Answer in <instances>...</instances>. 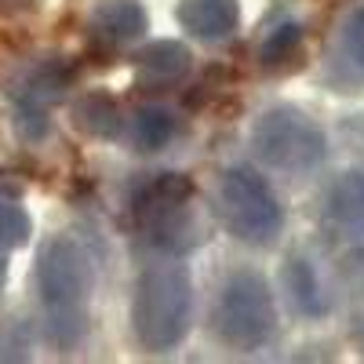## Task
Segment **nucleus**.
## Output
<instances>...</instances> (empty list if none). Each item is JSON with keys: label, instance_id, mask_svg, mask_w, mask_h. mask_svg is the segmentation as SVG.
Segmentation results:
<instances>
[{"label": "nucleus", "instance_id": "nucleus-1", "mask_svg": "<svg viewBox=\"0 0 364 364\" xmlns=\"http://www.w3.org/2000/svg\"><path fill=\"white\" fill-rule=\"evenodd\" d=\"M91 288H95V266L87 248L73 233L48 237L37 252V299L51 346L70 353L84 343L91 321Z\"/></svg>", "mask_w": 364, "mask_h": 364}, {"label": "nucleus", "instance_id": "nucleus-2", "mask_svg": "<svg viewBox=\"0 0 364 364\" xmlns=\"http://www.w3.org/2000/svg\"><path fill=\"white\" fill-rule=\"evenodd\" d=\"M193 328V277L175 255L149 262L132 295V331L146 353H171Z\"/></svg>", "mask_w": 364, "mask_h": 364}, {"label": "nucleus", "instance_id": "nucleus-3", "mask_svg": "<svg viewBox=\"0 0 364 364\" xmlns=\"http://www.w3.org/2000/svg\"><path fill=\"white\" fill-rule=\"evenodd\" d=\"M132 211L146 245L161 255L182 259L208 237L197 215V190L182 171L149 175L132 197Z\"/></svg>", "mask_w": 364, "mask_h": 364}, {"label": "nucleus", "instance_id": "nucleus-4", "mask_svg": "<svg viewBox=\"0 0 364 364\" xmlns=\"http://www.w3.org/2000/svg\"><path fill=\"white\" fill-rule=\"evenodd\" d=\"M215 208L223 215V226L248 248H269L284 233V208L277 193L248 164H233L223 171Z\"/></svg>", "mask_w": 364, "mask_h": 364}, {"label": "nucleus", "instance_id": "nucleus-5", "mask_svg": "<svg viewBox=\"0 0 364 364\" xmlns=\"http://www.w3.org/2000/svg\"><path fill=\"white\" fill-rule=\"evenodd\" d=\"M252 154L281 175H310L328 157V135L314 117L295 106H273L252 124Z\"/></svg>", "mask_w": 364, "mask_h": 364}, {"label": "nucleus", "instance_id": "nucleus-6", "mask_svg": "<svg viewBox=\"0 0 364 364\" xmlns=\"http://www.w3.org/2000/svg\"><path fill=\"white\" fill-rule=\"evenodd\" d=\"M215 331L237 353L262 350L277 331V302L259 269H233L215 299Z\"/></svg>", "mask_w": 364, "mask_h": 364}, {"label": "nucleus", "instance_id": "nucleus-7", "mask_svg": "<svg viewBox=\"0 0 364 364\" xmlns=\"http://www.w3.org/2000/svg\"><path fill=\"white\" fill-rule=\"evenodd\" d=\"M73 73L63 58H33L11 80L8 95L15 102V128L26 142H41L51 128V106L63 102Z\"/></svg>", "mask_w": 364, "mask_h": 364}, {"label": "nucleus", "instance_id": "nucleus-8", "mask_svg": "<svg viewBox=\"0 0 364 364\" xmlns=\"http://www.w3.org/2000/svg\"><path fill=\"white\" fill-rule=\"evenodd\" d=\"M324 80L336 91H364V0H353L336 22Z\"/></svg>", "mask_w": 364, "mask_h": 364}, {"label": "nucleus", "instance_id": "nucleus-9", "mask_svg": "<svg viewBox=\"0 0 364 364\" xmlns=\"http://www.w3.org/2000/svg\"><path fill=\"white\" fill-rule=\"evenodd\" d=\"M324 223L350 245H364V168L343 171L324 193Z\"/></svg>", "mask_w": 364, "mask_h": 364}, {"label": "nucleus", "instance_id": "nucleus-10", "mask_svg": "<svg viewBox=\"0 0 364 364\" xmlns=\"http://www.w3.org/2000/svg\"><path fill=\"white\" fill-rule=\"evenodd\" d=\"M193 70V55L182 41H154L135 51V80L146 91H168Z\"/></svg>", "mask_w": 364, "mask_h": 364}, {"label": "nucleus", "instance_id": "nucleus-11", "mask_svg": "<svg viewBox=\"0 0 364 364\" xmlns=\"http://www.w3.org/2000/svg\"><path fill=\"white\" fill-rule=\"evenodd\" d=\"M178 26L204 44H223L240 29V0H178Z\"/></svg>", "mask_w": 364, "mask_h": 364}, {"label": "nucleus", "instance_id": "nucleus-12", "mask_svg": "<svg viewBox=\"0 0 364 364\" xmlns=\"http://www.w3.org/2000/svg\"><path fill=\"white\" fill-rule=\"evenodd\" d=\"M91 26L95 33L113 41V44H132L139 37H146L149 29V15L139 0H102L91 15Z\"/></svg>", "mask_w": 364, "mask_h": 364}, {"label": "nucleus", "instance_id": "nucleus-13", "mask_svg": "<svg viewBox=\"0 0 364 364\" xmlns=\"http://www.w3.org/2000/svg\"><path fill=\"white\" fill-rule=\"evenodd\" d=\"M73 124L87 139L113 142V139H120V132H124V113H120V106H117L113 95L87 91V95H80L73 102Z\"/></svg>", "mask_w": 364, "mask_h": 364}, {"label": "nucleus", "instance_id": "nucleus-14", "mask_svg": "<svg viewBox=\"0 0 364 364\" xmlns=\"http://www.w3.org/2000/svg\"><path fill=\"white\" fill-rule=\"evenodd\" d=\"M178 132H182L178 113L161 102H146L132 113V142L139 154H161L175 142Z\"/></svg>", "mask_w": 364, "mask_h": 364}, {"label": "nucleus", "instance_id": "nucleus-15", "mask_svg": "<svg viewBox=\"0 0 364 364\" xmlns=\"http://www.w3.org/2000/svg\"><path fill=\"white\" fill-rule=\"evenodd\" d=\"M284 291H288V306L299 317H324L328 314V299H324L321 277L306 259H291L284 266Z\"/></svg>", "mask_w": 364, "mask_h": 364}, {"label": "nucleus", "instance_id": "nucleus-16", "mask_svg": "<svg viewBox=\"0 0 364 364\" xmlns=\"http://www.w3.org/2000/svg\"><path fill=\"white\" fill-rule=\"evenodd\" d=\"M299 48H302V26L299 22H281L277 29H269L266 41L259 44V63L266 70H281L299 55Z\"/></svg>", "mask_w": 364, "mask_h": 364}, {"label": "nucleus", "instance_id": "nucleus-17", "mask_svg": "<svg viewBox=\"0 0 364 364\" xmlns=\"http://www.w3.org/2000/svg\"><path fill=\"white\" fill-rule=\"evenodd\" d=\"M29 233H33V219H29V211L15 197L0 193V248L15 252V248L29 245Z\"/></svg>", "mask_w": 364, "mask_h": 364}, {"label": "nucleus", "instance_id": "nucleus-18", "mask_svg": "<svg viewBox=\"0 0 364 364\" xmlns=\"http://www.w3.org/2000/svg\"><path fill=\"white\" fill-rule=\"evenodd\" d=\"M4 336H0V360H26L29 357V336L18 321H4Z\"/></svg>", "mask_w": 364, "mask_h": 364}, {"label": "nucleus", "instance_id": "nucleus-19", "mask_svg": "<svg viewBox=\"0 0 364 364\" xmlns=\"http://www.w3.org/2000/svg\"><path fill=\"white\" fill-rule=\"evenodd\" d=\"M4 281H8V252L0 248V288H4Z\"/></svg>", "mask_w": 364, "mask_h": 364}]
</instances>
